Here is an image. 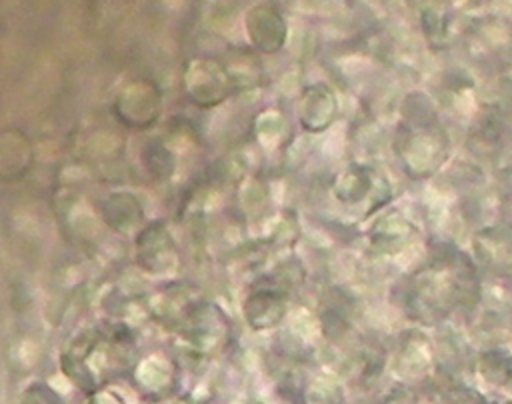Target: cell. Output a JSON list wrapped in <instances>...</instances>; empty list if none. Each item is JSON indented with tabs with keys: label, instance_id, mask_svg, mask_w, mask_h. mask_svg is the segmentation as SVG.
<instances>
[{
	"label": "cell",
	"instance_id": "1",
	"mask_svg": "<svg viewBox=\"0 0 512 404\" xmlns=\"http://www.w3.org/2000/svg\"><path fill=\"white\" fill-rule=\"evenodd\" d=\"M162 110V92L152 80H132L122 86L112 102V112L118 122L128 128L152 126Z\"/></svg>",
	"mask_w": 512,
	"mask_h": 404
},
{
	"label": "cell",
	"instance_id": "5",
	"mask_svg": "<svg viewBox=\"0 0 512 404\" xmlns=\"http://www.w3.org/2000/svg\"><path fill=\"white\" fill-rule=\"evenodd\" d=\"M32 144L20 130H6L0 138V176L10 182L24 176L30 168Z\"/></svg>",
	"mask_w": 512,
	"mask_h": 404
},
{
	"label": "cell",
	"instance_id": "9",
	"mask_svg": "<svg viewBox=\"0 0 512 404\" xmlns=\"http://www.w3.org/2000/svg\"><path fill=\"white\" fill-rule=\"evenodd\" d=\"M368 172L364 170H346L340 180H338V198L340 200H348V202H358L364 194V190L370 186L368 182Z\"/></svg>",
	"mask_w": 512,
	"mask_h": 404
},
{
	"label": "cell",
	"instance_id": "7",
	"mask_svg": "<svg viewBox=\"0 0 512 404\" xmlns=\"http://www.w3.org/2000/svg\"><path fill=\"white\" fill-rule=\"evenodd\" d=\"M244 312L254 328L274 326L284 316V296L276 290H256L248 296Z\"/></svg>",
	"mask_w": 512,
	"mask_h": 404
},
{
	"label": "cell",
	"instance_id": "2",
	"mask_svg": "<svg viewBox=\"0 0 512 404\" xmlns=\"http://www.w3.org/2000/svg\"><path fill=\"white\" fill-rule=\"evenodd\" d=\"M184 88L194 104L210 108L228 98L232 90V78L218 60L196 58L188 62L184 72Z\"/></svg>",
	"mask_w": 512,
	"mask_h": 404
},
{
	"label": "cell",
	"instance_id": "6",
	"mask_svg": "<svg viewBox=\"0 0 512 404\" xmlns=\"http://www.w3.org/2000/svg\"><path fill=\"white\" fill-rule=\"evenodd\" d=\"M138 260L148 272H164L174 260V248L160 222L148 226L138 238Z\"/></svg>",
	"mask_w": 512,
	"mask_h": 404
},
{
	"label": "cell",
	"instance_id": "8",
	"mask_svg": "<svg viewBox=\"0 0 512 404\" xmlns=\"http://www.w3.org/2000/svg\"><path fill=\"white\" fill-rule=\"evenodd\" d=\"M102 214L110 226L126 232L140 222L142 208L132 194H112L106 200Z\"/></svg>",
	"mask_w": 512,
	"mask_h": 404
},
{
	"label": "cell",
	"instance_id": "3",
	"mask_svg": "<svg viewBox=\"0 0 512 404\" xmlns=\"http://www.w3.org/2000/svg\"><path fill=\"white\" fill-rule=\"evenodd\" d=\"M246 34L252 46L260 52L272 54L278 52L286 42V22L282 14L270 4H256L246 12L244 18Z\"/></svg>",
	"mask_w": 512,
	"mask_h": 404
},
{
	"label": "cell",
	"instance_id": "4",
	"mask_svg": "<svg viewBox=\"0 0 512 404\" xmlns=\"http://www.w3.org/2000/svg\"><path fill=\"white\" fill-rule=\"evenodd\" d=\"M336 110H338L336 98L326 86L322 84L308 86L302 94L300 108H298L300 124L310 132H320L326 126H330V122L336 116Z\"/></svg>",
	"mask_w": 512,
	"mask_h": 404
}]
</instances>
